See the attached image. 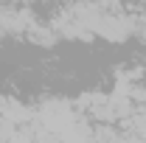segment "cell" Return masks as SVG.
Here are the masks:
<instances>
[{
    "instance_id": "cell-1",
    "label": "cell",
    "mask_w": 146,
    "mask_h": 143,
    "mask_svg": "<svg viewBox=\"0 0 146 143\" xmlns=\"http://www.w3.org/2000/svg\"><path fill=\"white\" fill-rule=\"evenodd\" d=\"M96 36H101L104 42H112V45L132 39L135 36V14H129L124 9H107L96 25Z\"/></svg>"
},
{
    "instance_id": "cell-2",
    "label": "cell",
    "mask_w": 146,
    "mask_h": 143,
    "mask_svg": "<svg viewBox=\"0 0 146 143\" xmlns=\"http://www.w3.org/2000/svg\"><path fill=\"white\" fill-rule=\"evenodd\" d=\"M51 25H54V31L59 34V39H76V42H90V39H96V34H93L90 28H84L68 9H59L54 14V20H51Z\"/></svg>"
},
{
    "instance_id": "cell-3",
    "label": "cell",
    "mask_w": 146,
    "mask_h": 143,
    "mask_svg": "<svg viewBox=\"0 0 146 143\" xmlns=\"http://www.w3.org/2000/svg\"><path fill=\"white\" fill-rule=\"evenodd\" d=\"M25 39H28V42H34V45H39V48H51V45L59 42V34L54 31V25H51V23H48V25L34 23V25L25 31Z\"/></svg>"
},
{
    "instance_id": "cell-4",
    "label": "cell",
    "mask_w": 146,
    "mask_h": 143,
    "mask_svg": "<svg viewBox=\"0 0 146 143\" xmlns=\"http://www.w3.org/2000/svg\"><path fill=\"white\" fill-rule=\"evenodd\" d=\"M135 36H141V42H146V14H135Z\"/></svg>"
},
{
    "instance_id": "cell-5",
    "label": "cell",
    "mask_w": 146,
    "mask_h": 143,
    "mask_svg": "<svg viewBox=\"0 0 146 143\" xmlns=\"http://www.w3.org/2000/svg\"><path fill=\"white\" fill-rule=\"evenodd\" d=\"M141 3H143V6H146V0H141Z\"/></svg>"
}]
</instances>
